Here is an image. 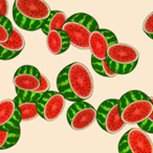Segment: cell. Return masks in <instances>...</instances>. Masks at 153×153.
Wrapping results in <instances>:
<instances>
[{"label": "cell", "mask_w": 153, "mask_h": 153, "mask_svg": "<svg viewBox=\"0 0 153 153\" xmlns=\"http://www.w3.org/2000/svg\"><path fill=\"white\" fill-rule=\"evenodd\" d=\"M59 92L70 102L86 101L94 94V78L87 66L74 62L60 71L57 78Z\"/></svg>", "instance_id": "cell-1"}, {"label": "cell", "mask_w": 153, "mask_h": 153, "mask_svg": "<svg viewBox=\"0 0 153 153\" xmlns=\"http://www.w3.org/2000/svg\"><path fill=\"white\" fill-rule=\"evenodd\" d=\"M51 10L45 0H15L13 19L18 27L27 32L41 28Z\"/></svg>", "instance_id": "cell-2"}, {"label": "cell", "mask_w": 153, "mask_h": 153, "mask_svg": "<svg viewBox=\"0 0 153 153\" xmlns=\"http://www.w3.org/2000/svg\"><path fill=\"white\" fill-rule=\"evenodd\" d=\"M120 114L126 125H135L150 115L153 103L150 97L140 90H130L119 100Z\"/></svg>", "instance_id": "cell-3"}, {"label": "cell", "mask_w": 153, "mask_h": 153, "mask_svg": "<svg viewBox=\"0 0 153 153\" xmlns=\"http://www.w3.org/2000/svg\"><path fill=\"white\" fill-rule=\"evenodd\" d=\"M99 24L92 16L85 13H76L67 18L63 30L69 37L70 44L82 51L89 49V37Z\"/></svg>", "instance_id": "cell-4"}, {"label": "cell", "mask_w": 153, "mask_h": 153, "mask_svg": "<svg viewBox=\"0 0 153 153\" xmlns=\"http://www.w3.org/2000/svg\"><path fill=\"white\" fill-rule=\"evenodd\" d=\"M107 62L115 74H127L137 66L140 53L134 46L126 43H115L107 51Z\"/></svg>", "instance_id": "cell-5"}, {"label": "cell", "mask_w": 153, "mask_h": 153, "mask_svg": "<svg viewBox=\"0 0 153 153\" xmlns=\"http://www.w3.org/2000/svg\"><path fill=\"white\" fill-rule=\"evenodd\" d=\"M96 121L104 131L110 134H117L126 126L120 114L117 99H109L101 103L97 109Z\"/></svg>", "instance_id": "cell-6"}, {"label": "cell", "mask_w": 153, "mask_h": 153, "mask_svg": "<svg viewBox=\"0 0 153 153\" xmlns=\"http://www.w3.org/2000/svg\"><path fill=\"white\" fill-rule=\"evenodd\" d=\"M67 122L74 131H82L89 128L96 121L97 110L86 101L72 102L67 110Z\"/></svg>", "instance_id": "cell-7"}, {"label": "cell", "mask_w": 153, "mask_h": 153, "mask_svg": "<svg viewBox=\"0 0 153 153\" xmlns=\"http://www.w3.org/2000/svg\"><path fill=\"white\" fill-rule=\"evenodd\" d=\"M120 153H153V143L143 129L132 128L119 142Z\"/></svg>", "instance_id": "cell-8"}, {"label": "cell", "mask_w": 153, "mask_h": 153, "mask_svg": "<svg viewBox=\"0 0 153 153\" xmlns=\"http://www.w3.org/2000/svg\"><path fill=\"white\" fill-rule=\"evenodd\" d=\"M65 108V98L59 91H51L41 94L37 102L39 115L47 122H53L60 117Z\"/></svg>", "instance_id": "cell-9"}, {"label": "cell", "mask_w": 153, "mask_h": 153, "mask_svg": "<svg viewBox=\"0 0 153 153\" xmlns=\"http://www.w3.org/2000/svg\"><path fill=\"white\" fill-rule=\"evenodd\" d=\"M117 38L111 30L106 28H100L94 30L89 37V51L91 56L96 59L105 60L107 57V51L111 45L117 43Z\"/></svg>", "instance_id": "cell-10"}, {"label": "cell", "mask_w": 153, "mask_h": 153, "mask_svg": "<svg viewBox=\"0 0 153 153\" xmlns=\"http://www.w3.org/2000/svg\"><path fill=\"white\" fill-rule=\"evenodd\" d=\"M15 89L17 96L14 99V102L21 114L22 122L32 121L39 117V112L37 110V102L42 94H38L35 91H25L17 88Z\"/></svg>", "instance_id": "cell-11"}, {"label": "cell", "mask_w": 153, "mask_h": 153, "mask_svg": "<svg viewBox=\"0 0 153 153\" xmlns=\"http://www.w3.org/2000/svg\"><path fill=\"white\" fill-rule=\"evenodd\" d=\"M13 83L17 89L36 91L41 84V72L35 66L23 65L15 72Z\"/></svg>", "instance_id": "cell-12"}, {"label": "cell", "mask_w": 153, "mask_h": 153, "mask_svg": "<svg viewBox=\"0 0 153 153\" xmlns=\"http://www.w3.org/2000/svg\"><path fill=\"white\" fill-rule=\"evenodd\" d=\"M21 114L14 100L5 99L0 102V128L15 131H21Z\"/></svg>", "instance_id": "cell-13"}, {"label": "cell", "mask_w": 153, "mask_h": 153, "mask_svg": "<svg viewBox=\"0 0 153 153\" xmlns=\"http://www.w3.org/2000/svg\"><path fill=\"white\" fill-rule=\"evenodd\" d=\"M25 46V40H24L22 34L15 27H13V32L7 41L0 43V60L2 61H9L17 56L20 55Z\"/></svg>", "instance_id": "cell-14"}, {"label": "cell", "mask_w": 153, "mask_h": 153, "mask_svg": "<svg viewBox=\"0 0 153 153\" xmlns=\"http://www.w3.org/2000/svg\"><path fill=\"white\" fill-rule=\"evenodd\" d=\"M46 45L49 53L53 55H61L70 46V40L64 30H53L46 35Z\"/></svg>", "instance_id": "cell-15"}, {"label": "cell", "mask_w": 153, "mask_h": 153, "mask_svg": "<svg viewBox=\"0 0 153 153\" xmlns=\"http://www.w3.org/2000/svg\"><path fill=\"white\" fill-rule=\"evenodd\" d=\"M67 20V16L62 11H51L48 17L42 23L40 30L46 35L53 30H63V26Z\"/></svg>", "instance_id": "cell-16"}, {"label": "cell", "mask_w": 153, "mask_h": 153, "mask_svg": "<svg viewBox=\"0 0 153 153\" xmlns=\"http://www.w3.org/2000/svg\"><path fill=\"white\" fill-rule=\"evenodd\" d=\"M21 131L0 128V150H5L14 147L18 143Z\"/></svg>", "instance_id": "cell-17"}, {"label": "cell", "mask_w": 153, "mask_h": 153, "mask_svg": "<svg viewBox=\"0 0 153 153\" xmlns=\"http://www.w3.org/2000/svg\"><path fill=\"white\" fill-rule=\"evenodd\" d=\"M91 66L97 74L104 76V78H115V76H117V74H115L114 72L110 69V67H109L107 59L99 60L91 56Z\"/></svg>", "instance_id": "cell-18"}, {"label": "cell", "mask_w": 153, "mask_h": 153, "mask_svg": "<svg viewBox=\"0 0 153 153\" xmlns=\"http://www.w3.org/2000/svg\"><path fill=\"white\" fill-rule=\"evenodd\" d=\"M12 32H13V25L7 16H0V43L9 40Z\"/></svg>", "instance_id": "cell-19"}, {"label": "cell", "mask_w": 153, "mask_h": 153, "mask_svg": "<svg viewBox=\"0 0 153 153\" xmlns=\"http://www.w3.org/2000/svg\"><path fill=\"white\" fill-rule=\"evenodd\" d=\"M143 30L149 38L153 40V12L149 14L143 22Z\"/></svg>", "instance_id": "cell-20"}, {"label": "cell", "mask_w": 153, "mask_h": 153, "mask_svg": "<svg viewBox=\"0 0 153 153\" xmlns=\"http://www.w3.org/2000/svg\"><path fill=\"white\" fill-rule=\"evenodd\" d=\"M150 99L153 103V98H150ZM137 126L140 129L146 131L147 133H153V110H152V112L150 113V115H149L147 119H145L144 121L140 122V123L137 124Z\"/></svg>", "instance_id": "cell-21"}, {"label": "cell", "mask_w": 153, "mask_h": 153, "mask_svg": "<svg viewBox=\"0 0 153 153\" xmlns=\"http://www.w3.org/2000/svg\"><path fill=\"white\" fill-rule=\"evenodd\" d=\"M49 87H51V83H49L48 79L44 74H41V84L39 86V88L36 90L35 92H38V94H44L47 90H49Z\"/></svg>", "instance_id": "cell-22"}, {"label": "cell", "mask_w": 153, "mask_h": 153, "mask_svg": "<svg viewBox=\"0 0 153 153\" xmlns=\"http://www.w3.org/2000/svg\"><path fill=\"white\" fill-rule=\"evenodd\" d=\"M9 13V1L0 0V16H7Z\"/></svg>", "instance_id": "cell-23"}]
</instances>
